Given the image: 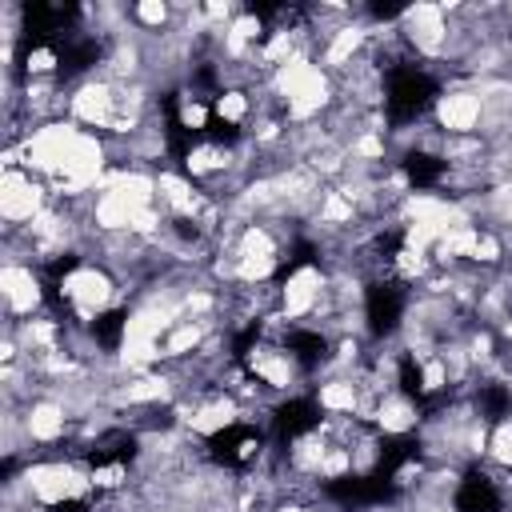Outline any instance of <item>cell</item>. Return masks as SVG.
<instances>
[{"mask_svg":"<svg viewBox=\"0 0 512 512\" xmlns=\"http://www.w3.org/2000/svg\"><path fill=\"white\" fill-rule=\"evenodd\" d=\"M48 208V184L28 168H4L0 176V216L4 228H28Z\"/></svg>","mask_w":512,"mask_h":512,"instance_id":"1","label":"cell"},{"mask_svg":"<svg viewBox=\"0 0 512 512\" xmlns=\"http://www.w3.org/2000/svg\"><path fill=\"white\" fill-rule=\"evenodd\" d=\"M432 124L444 136H480L484 124V96L476 84H448L440 88L436 104H432Z\"/></svg>","mask_w":512,"mask_h":512,"instance_id":"2","label":"cell"}]
</instances>
